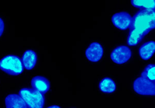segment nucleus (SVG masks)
Segmentation results:
<instances>
[{"label": "nucleus", "mask_w": 155, "mask_h": 108, "mask_svg": "<svg viewBox=\"0 0 155 108\" xmlns=\"http://www.w3.org/2000/svg\"><path fill=\"white\" fill-rule=\"evenodd\" d=\"M155 29V10H140L132 18L127 38L128 46H134L151 30Z\"/></svg>", "instance_id": "f257e3e1"}, {"label": "nucleus", "mask_w": 155, "mask_h": 108, "mask_svg": "<svg viewBox=\"0 0 155 108\" xmlns=\"http://www.w3.org/2000/svg\"><path fill=\"white\" fill-rule=\"evenodd\" d=\"M19 96L29 108H43L45 99L42 93L30 88H22L19 92Z\"/></svg>", "instance_id": "f03ea898"}, {"label": "nucleus", "mask_w": 155, "mask_h": 108, "mask_svg": "<svg viewBox=\"0 0 155 108\" xmlns=\"http://www.w3.org/2000/svg\"><path fill=\"white\" fill-rule=\"evenodd\" d=\"M0 69L7 74L13 76L19 75L24 70L21 59L13 55H7L0 60Z\"/></svg>", "instance_id": "7ed1b4c3"}, {"label": "nucleus", "mask_w": 155, "mask_h": 108, "mask_svg": "<svg viewBox=\"0 0 155 108\" xmlns=\"http://www.w3.org/2000/svg\"><path fill=\"white\" fill-rule=\"evenodd\" d=\"M135 92L142 95H155V81H152L141 73L134 79L133 85Z\"/></svg>", "instance_id": "20e7f679"}, {"label": "nucleus", "mask_w": 155, "mask_h": 108, "mask_svg": "<svg viewBox=\"0 0 155 108\" xmlns=\"http://www.w3.org/2000/svg\"><path fill=\"white\" fill-rule=\"evenodd\" d=\"M132 55L130 49L126 46H119L111 53V60L117 64H122L127 62Z\"/></svg>", "instance_id": "39448f33"}, {"label": "nucleus", "mask_w": 155, "mask_h": 108, "mask_svg": "<svg viewBox=\"0 0 155 108\" xmlns=\"http://www.w3.org/2000/svg\"><path fill=\"white\" fill-rule=\"evenodd\" d=\"M111 21L113 25L119 29L126 30L130 28L132 17L125 12H120L114 13L111 18Z\"/></svg>", "instance_id": "423d86ee"}, {"label": "nucleus", "mask_w": 155, "mask_h": 108, "mask_svg": "<svg viewBox=\"0 0 155 108\" xmlns=\"http://www.w3.org/2000/svg\"><path fill=\"white\" fill-rule=\"evenodd\" d=\"M104 53L102 46L97 42L91 43L85 50L87 58L91 62H97L99 61Z\"/></svg>", "instance_id": "0eeeda50"}, {"label": "nucleus", "mask_w": 155, "mask_h": 108, "mask_svg": "<svg viewBox=\"0 0 155 108\" xmlns=\"http://www.w3.org/2000/svg\"><path fill=\"white\" fill-rule=\"evenodd\" d=\"M31 84L33 89L44 94L50 89L48 80L42 76H35L31 81Z\"/></svg>", "instance_id": "6e6552de"}, {"label": "nucleus", "mask_w": 155, "mask_h": 108, "mask_svg": "<svg viewBox=\"0 0 155 108\" xmlns=\"http://www.w3.org/2000/svg\"><path fill=\"white\" fill-rule=\"evenodd\" d=\"M6 108H28L22 98L17 94H10L5 98Z\"/></svg>", "instance_id": "1a4fd4ad"}, {"label": "nucleus", "mask_w": 155, "mask_h": 108, "mask_svg": "<svg viewBox=\"0 0 155 108\" xmlns=\"http://www.w3.org/2000/svg\"><path fill=\"white\" fill-rule=\"evenodd\" d=\"M155 52V41H150L143 44L139 50L140 58L143 60H148L151 58Z\"/></svg>", "instance_id": "9d476101"}, {"label": "nucleus", "mask_w": 155, "mask_h": 108, "mask_svg": "<svg viewBox=\"0 0 155 108\" xmlns=\"http://www.w3.org/2000/svg\"><path fill=\"white\" fill-rule=\"evenodd\" d=\"M37 61V55L32 50H26L22 58V62L24 67L27 70H31L34 68Z\"/></svg>", "instance_id": "9b49d317"}, {"label": "nucleus", "mask_w": 155, "mask_h": 108, "mask_svg": "<svg viewBox=\"0 0 155 108\" xmlns=\"http://www.w3.org/2000/svg\"><path fill=\"white\" fill-rule=\"evenodd\" d=\"M131 4L140 10H155V0H132Z\"/></svg>", "instance_id": "f8f14e48"}, {"label": "nucleus", "mask_w": 155, "mask_h": 108, "mask_svg": "<svg viewBox=\"0 0 155 108\" xmlns=\"http://www.w3.org/2000/svg\"><path fill=\"white\" fill-rule=\"evenodd\" d=\"M99 89L104 93H112L116 88L115 82L110 78H103L99 84Z\"/></svg>", "instance_id": "ddd939ff"}, {"label": "nucleus", "mask_w": 155, "mask_h": 108, "mask_svg": "<svg viewBox=\"0 0 155 108\" xmlns=\"http://www.w3.org/2000/svg\"><path fill=\"white\" fill-rule=\"evenodd\" d=\"M142 74L148 79L155 81V64H148L142 72Z\"/></svg>", "instance_id": "4468645a"}, {"label": "nucleus", "mask_w": 155, "mask_h": 108, "mask_svg": "<svg viewBox=\"0 0 155 108\" xmlns=\"http://www.w3.org/2000/svg\"><path fill=\"white\" fill-rule=\"evenodd\" d=\"M4 30V23L1 18H0V37L2 35Z\"/></svg>", "instance_id": "2eb2a0df"}, {"label": "nucleus", "mask_w": 155, "mask_h": 108, "mask_svg": "<svg viewBox=\"0 0 155 108\" xmlns=\"http://www.w3.org/2000/svg\"><path fill=\"white\" fill-rule=\"evenodd\" d=\"M47 108H61V107L57 105H53V106H50Z\"/></svg>", "instance_id": "dca6fc26"}]
</instances>
